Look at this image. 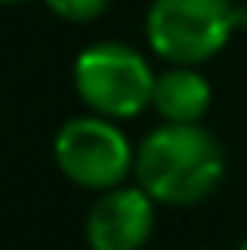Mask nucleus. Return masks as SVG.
I'll return each instance as SVG.
<instances>
[{"label": "nucleus", "mask_w": 247, "mask_h": 250, "mask_svg": "<svg viewBox=\"0 0 247 250\" xmlns=\"http://www.w3.org/2000/svg\"><path fill=\"white\" fill-rule=\"evenodd\" d=\"M135 183L159 207H197L227 176V156L200 122H163L135 146Z\"/></svg>", "instance_id": "obj_1"}, {"label": "nucleus", "mask_w": 247, "mask_h": 250, "mask_svg": "<svg viewBox=\"0 0 247 250\" xmlns=\"http://www.w3.org/2000/svg\"><path fill=\"white\" fill-rule=\"evenodd\" d=\"M71 84L88 112L125 122L153 108L156 71L132 44L95 41L78 51L71 64Z\"/></svg>", "instance_id": "obj_2"}, {"label": "nucleus", "mask_w": 247, "mask_h": 250, "mask_svg": "<svg viewBox=\"0 0 247 250\" xmlns=\"http://www.w3.org/2000/svg\"><path fill=\"white\" fill-rule=\"evenodd\" d=\"M142 31L159 61L200 68L217 58L241 27L230 0H149Z\"/></svg>", "instance_id": "obj_3"}, {"label": "nucleus", "mask_w": 247, "mask_h": 250, "mask_svg": "<svg viewBox=\"0 0 247 250\" xmlns=\"http://www.w3.org/2000/svg\"><path fill=\"white\" fill-rule=\"evenodd\" d=\"M51 152L61 176L91 193L122 186L135 166V149L119 128V122L95 112L68 119L54 132Z\"/></svg>", "instance_id": "obj_4"}, {"label": "nucleus", "mask_w": 247, "mask_h": 250, "mask_svg": "<svg viewBox=\"0 0 247 250\" xmlns=\"http://www.w3.org/2000/svg\"><path fill=\"white\" fill-rule=\"evenodd\" d=\"M156 227V200L135 186H112L98 193L85 216V240L91 250H142Z\"/></svg>", "instance_id": "obj_5"}, {"label": "nucleus", "mask_w": 247, "mask_h": 250, "mask_svg": "<svg viewBox=\"0 0 247 250\" xmlns=\"http://www.w3.org/2000/svg\"><path fill=\"white\" fill-rule=\"evenodd\" d=\"M213 102V88L193 64H169L156 75L153 112L163 122H203Z\"/></svg>", "instance_id": "obj_6"}, {"label": "nucleus", "mask_w": 247, "mask_h": 250, "mask_svg": "<svg viewBox=\"0 0 247 250\" xmlns=\"http://www.w3.org/2000/svg\"><path fill=\"white\" fill-rule=\"evenodd\" d=\"M109 3L112 0H44V7L54 17L68 21V24H91V21H98L109 10Z\"/></svg>", "instance_id": "obj_7"}, {"label": "nucleus", "mask_w": 247, "mask_h": 250, "mask_svg": "<svg viewBox=\"0 0 247 250\" xmlns=\"http://www.w3.org/2000/svg\"><path fill=\"white\" fill-rule=\"evenodd\" d=\"M14 3H24V0H0V7H14Z\"/></svg>", "instance_id": "obj_8"}, {"label": "nucleus", "mask_w": 247, "mask_h": 250, "mask_svg": "<svg viewBox=\"0 0 247 250\" xmlns=\"http://www.w3.org/2000/svg\"><path fill=\"white\" fill-rule=\"evenodd\" d=\"M237 250H247V237H244V240H241V244H237Z\"/></svg>", "instance_id": "obj_9"}]
</instances>
